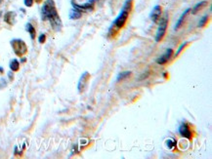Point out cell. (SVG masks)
<instances>
[{
    "instance_id": "obj_8",
    "label": "cell",
    "mask_w": 212,
    "mask_h": 159,
    "mask_svg": "<svg viewBox=\"0 0 212 159\" xmlns=\"http://www.w3.org/2000/svg\"><path fill=\"white\" fill-rule=\"evenodd\" d=\"M161 16H162V10H161V7L159 6V5H156V6L154 8V10H152V12L151 13V19L152 21L157 23L159 22V20L161 19Z\"/></svg>"
},
{
    "instance_id": "obj_19",
    "label": "cell",
    "mask_w": 212,
    "mask_h": 159,
    "mask_svg": "<svg viewBox=\"0 0 212 159\" xmlns=\"http://www.w3.org/2000/svg\"><path fill=\"white\" fill-rule=\"evenodd\" d=\"M188 44H189V42H188V41H186V42H184V43H182L181 45H180V47L178 48V50H177V52L174 54V56H175V57L179 56V54H180L182 51H183V49H184L187 45H188Z\"/></svg>"
},
{
    "instance_id": "obj_16",
    "label": "cell",
    "mask_w": 212,
    "mask_h": 159,
    "mask_svg": "<svg viewBox=\"0 0 212 159\" xmlns=\"http://www.w3.org/2000/svg\"><path fill=\"white\" fill-rule=\"evenodd\" d=\"M208 21H209V16H208V15H205V16H203V18H201L200 21H199V28L204 27L206 26V24H207Z\"/></svg>"
},
{
    "instance_id": "obj_24",
    "label": "cell",
    "mask_w": 212,
    "mask_h": 159,
    "mask_svg": "<svg viewBox=\"0 0 212 159\" xmlns=\"http://www.w3.org/2000/svg\"><path fill=\"white\" fill-rule=\"evenodd\" d=\"M163 76H164L165 78L167 77V73H166V72H164V73H163Z\"/></svg>"
},
{
    "instance_id": "obj_9",
    "label": "cell",
    "mask_w": 212,
    "mask_h": 159,
    "mask_svg": "<svg viewBox=\"0 0 212 159\" xmlns=\"http://www.w3.org/2000/svg\"><path fill=\"white\" fill-rule=\"evenodd\" d=\"M207 4H208V2L206 1V0H204V1H200L199 3L196 4L195 6L193 7V9L191 10V11H192V14H193V15H196V13H199V12L200 11V10H203L204 7L207 6Z\"/></svg>"
},
{
    "instance_id": "obj_6",
    "label": "cell",
    "mask_w": 212,
    "mask_h": 159,
    "mask_svg": "<svg viewBox=\"0 0 212 159\" xmlns=\"http://www.w3.org/2000/svg\"><path fill=\"white\" fill-rule=\"evenodd\" d=\"M173 54H174L173 49H171V48L167 49V50L164 52V54L162 55V56H160V57L155 61L156 63H159V64H164V63H166L168 62L169 60L171 59V57L173 56Z\"/></svg>"
},
{
    "instance_id": "obj_12",
    "label": "cell",
    "mask_w": 212,
    "mask_h": 159,
    "mask_svg": "<svg viewBox=\"0 0 212 159\" xmlns=\"http://www.w3.org/2000/svg\"><path fill=\"white\" fill-rule=\"evenodd\" d=\"M26 27H27V31L29 33V35H31V38L33 40V39L35 38V34H36L35 28H34L32 24H31V23H27Z\"/></svg>"
},
{
    "instance_id": "obj_21",
    "label": "cell",
    "mask_w": 212,
    "mask_h": 159,
    "mask_svg": "<svg viewBox=\"0 0 212 159\" xmlns=\"http://www.w3.org/2000/svg\"><path fill=\"white\" fill-rule=\"evenodd\" d=\"M34 0H24V3L27 7H31L33 5Z\"/></svg>"
},
{
    "instance_id": "obj_14",
    "label": "cell",
    "mask_w": 212,
    "mask_h": 159,
    "mask_svg": "<svg viewBox=\"0 0 212 159\" xmlns=\"http://www.w3.org/2000/svg\"><path fill=\"white\" fill-rule=\"evenodd\" d=\"M81 16H82V13L77 11V10H75V9H72L70 12V19H71V20H78V19L81 18Z\"/></svg>"
},
{
    "instance_id": "obj_17",
    "label": "cell",
    "mask_w": 212,
    "mask_h": 159,
    "mask_svg": "<svg viewBox=\"0 0 212 159\" xmlns=\"http://www.w3.org/2000/svg\"><path fill=\"white\" fill-rule=\"evenodd\" d=\"M166 146L168 150H173L176 147V141L174 140V139H168V140L166 141Z\"/></svg>"
},
{
    "instance_id": "obj_7",
    "label": "cell",
    "mask_w": 212,
    "mask_h": 159,
    "mask_svg": "<svg viewBox=\"0 0 212 159\" xmlns=\"http://www.w3.org/2000/svg\"><path fill=\"white\" fill-rule=\"evenodd\" d=\"M179 134L183 138L188 139V140H191L192 137H193V134H192L190 127L188 126V124H186V123H183V124H181V125H180Z\"/></svg>"
},
{
    "instance_id": "obj_5",
    "label": "cell",
    "mask_w": 212,
    "mask_h": 159,
    "mask_svg": "<svg viewBox=\"0 0 212 159\" xmlns=\"http://www.w3.org/2000/svg\"><path fill=\"white\" fill-rule=\"evenodd\" d=\"M89 78H90V74L88 71H85L81 75L79 81H78V85H77V90L79 93H83L85 91L87 83H88V81H89Z\"/></svg>"
},
{
    "instance_id": "obj_15",
    "label": "cell",
    "mask_w": 212,
    "mask_h": 159,
    "mask_svg": "<svg viewBox=\"0 0 212 159\" xmlns=\"http://www.w3.org/2000/svg\"><path fill=\"white\" fill-rule=\"evenodd\" d=\"M132 8H133V0H126V1L124 2V4H123L122 9L130 13Z\"/></svg>"
},
{
    "instance_id": "obj_11",
    "label": "cell",
    "mask_w": 212,
    "mask_h": 159,
    "mask_svg": "<svg viewBox=\"0 0 212 159\" xmlns=\"http://www.w3.org/2000/svg\"><path fill=\"white\" fill-rule=\"evenodd\" d=\"M4 21L8 24H14L16 22V14L14 12H8L4 16Z\"/></svg>"
},
{
    "instance_id": "obj_13",
    "label": "cell",
    "mask_w": 212,
    "mask_h": 159,
    "mask_svg": "<svg viewBox=\"0 0 212 159\" xmlns=\"http://www.w3.org/2000/svg\"><path fill=\"white\" fill-rule=\"evenodd\" d=\"M9 67H10V69H11V71H18L20 68V63L18 60L14 59L10 62Z\"/></svg>"
},
{
    "instance_id": "obj_18",
    "label": "cell",
    "mask_w": 212,
    "mask_h": 159,
    "mask_svg": "<svg viewBox=\"0 0 212 159\" xmlns=\"http://www.w3.org/2000/svg\"><path fill=\"white\" fill-rule=\"evenodd\" d=\"M130 75H131V71H122L121 73H119V74H118V75H117L116 80H117V81L123 80V79L128 78Z\"/></svg>"
},
{
    "instance_id": "obj_1",
    "label": "cell",
    "mask_w": 212,
    "mask_h": 159,
    "mask_svg": "<svg viewBox=\"0 0 212 159\" xmlns=\"http://www.w3.org/2000/svg\"><path fill=\"white\" fill-rule=\"evenodd\" d=\"M41 16H42L43 21L50 22L52 27L55 29L56 31H61L62 22L56 10L54 0H46V1L44 2L43 7L41 9Z\"/></svg>"
},
{
    "instance_id": "obj_23",
    "label": "cell",
    "mask_w": 212,
    "mask_h": 159,
    "mask_svg": "<svg viewBox=\"0 0 212 159\" xmlns=\"http://www.w3.org/2000/svg\"><path fill=\"white\" fill-rule=\"evenodd\" d=\"M0 73H3V67H0Z\"/></svg>"
},
{
    "instance_id": "obj_22",
    "label": "cell",
    "mask_w": 212,
    "mask_h": 159,
    "mask_svg": "<svg viewBox=\"0 0 212 159\" xmlns=\"http://www.w3.org/2000/svg\"><path fill=\"white\" fill-rule=\"evenodd\" d=\"M26 61H27V60H26V58H23V59L21 60V62H22V63H24Z\"/></svg>"
},
{
    "instance_id": "obj_10",
    "label": "cell",
    "mask_w": 212,
    "mask_h": 159,
    "mask_svg": "<svg viewBox=\"0 0 212 159\" xmlns=\"http://www.w3.org/2000/svg\"><path fill=\"white\" fill-rule=\"evenodd\" d=\"M190 11H191V9H186L185 11H184V13L181 15V17L179 18V20H178V22L176 23V26H175V31H178V29L182 27V24H183V23H184V21H185V19H186V17H187V15H188L189 13H190Z\"/></svg>"
},
{
    "instance_id": "obj_2",
    "label": "cell",
    "mask_w": 212,
    "mask_h": 159,
    "mask_svg": "<svg viewBox=\"0 0 212 159\" xmlns=\"http://www.w3.org/2000/svg\"><path fill=\"white\" fill-rule=\"evenodd\" d=\"M11 46L13 48L14 53L19 57H23L27 52V47L26 43L21 39H13V40H11Z\"/></svg>"
},
{
    "instance_id": "obj_4",
    "label": "cell",
    "mask_w": 212,
    "mask_h": 159,
    "mask_svg": "<svg viewBox=\"0 0 212 159\" xmlns=\"http://www.w3.org/2000/svg\"><path fill=\"white\" fill-rule=\"evenodd\" d=\"M129 14L130 13L125 11V10H123V9L121 10L119 15H118L117 18L115 20V22H113V26L116 27V29H120L125 26L128 17H129Z\"/></svg>"
},
{
    "instance_id": "obj_25",
    "label": "cell",
    "mask_w": 212,
    "mask_h": 159,
    "mask_svg": "<svg viewBox=\"0 0 212 159\" xmlns=\"http://www.w3.org/2000/svg\"><path fill=\"white\" fill-rule=\"evenodd\" d=\"M37 1H38V2H39V1H40V0H37Z\"/></svg>"
},
{
    "instance_id": "obj_20",
    "label": "cell",
    "mask_w": 212,
    "mask_h": 159,
    "mask_svg": "<svg viewBox=\"0 0 212 159\" xmlns=\"http://www.w3.org/2000/svg\"><path fill=\"white\" fill-rule=\"evenodd\" d=\"M45 41H46V35L45 34H40L38 38V42L40 44H43V43H45Z\"/></svg>"
},
{
    "instance_id": "obj_3",
    "label": "cell",
    "mask_w": 212,
    "mask_h": 159,
    "mask_svg": "<svg viewBox=\"0 0 212 159\" xmlns=\"http://www.w3.org/2000/svg\"><path fill=\"white\" fill-rule=\"evenodd\" d=\"M159 27L157 28V31L155 34V41L156 42H160L162 39H163L166 29H167V24H168V15L165 14L163 18H161L159 20Z\"/></svg>"
}]
</instances>
